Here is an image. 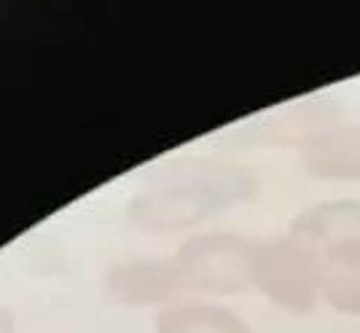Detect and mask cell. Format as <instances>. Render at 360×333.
Returning <instances> with one entry per match:
<instances>
[{
    "instance_id": "cell-8",
    "label": "cell",
    "mask_w": 360,
    "mask_h": 333,
    "mask_svg": "<svg viewBox=\"0 0 360 333\" xmlns=\"http://www.w3.org/2000/svg\"><path fill=\"white\" fill-rule=\"evenodd\" d=\"M323 301L342 315L360 318V242L323 253Z\"/></svg>"
},
{
    "instance_id": "cell-9",
    "label": "cell",
    "mask_w": 360,
    "mask_h": 333,
    "mask_svg": "<svg viewBox=\"0 0 360 333\" xmlns=\"http://www.w3.org/2000/svg\"><path fill=\"white\" fill-rule=\"evenodd\" d=\"M14 331V320H11V315L0 306V333H11Z\"/></svg>"
},
{
    "instance_id": "cell-2",
    "label": "cell",
    "mask_w": 360,
    "mask_h": 333,
    "mask_svg": "<svg viewBox=\"0 0 360 333\" xmlns=\"http://www.w3.org/2000/svg\"><path fill=\"white\" fill-rule=\"evenodd\" d=\"M253 288L288 312H309L323 301V253L288 231L255 242Z\"/></svg>"
},
{
    "instance_id": "cell-6",
    "label": "cell",
    "mask_w": 360,
    "mask_h": 333,
    "mask_svg": "<svg viewBox=\"0 0 360 333\" xmlns=\"http://www.w3.org/2000/svg\"><path fill=\"white\" fill-rule=\"evenodd\" d=\"M290 231L320 253L360 242V199H328L312 204L293 221Z\"/></svg>"
},
{
    "instance_id": "cell-4",
    "label": "cell",
    "mask_w": 360,
    "mask_h": 333,
    "mask_svg": "<svg viewBox=\"0 0 360 333\" xmlns=\"http://www.w3.org/2000/svg\"><path fill=\"white\" fill-rule=\"evenodd\" d=\"M183 280L175 261H159V258H135L124 261L108 274V293L119 303L129 306H150L159 303L162 309L180 301L183 296Z\"/></svg>"
},
{
    "instance_id": "cell-1",
    "label": "cell",
    "mask_w": 360,
    "mask_h": 333,
    "mask_svg": "<svg viewBox=\"0 0 360 333\" xmlns=\"http://www.w3.org/2000/svg\"><path fill=\"white\" fill-rule=\"evenodd\" d=\"M258 191L255 178L234 164L183 166L129 204V221L146 234L194 228Z\"/></svg>"
},
{
    "instance_id": "cell-5",
    "label": "cell",
    "mask_w": 360,
    "mask_h": 333,
    "mask_svg": "<svg viewBox=\"0 0 360 333\" xmlns=\"http://www.w3.org/2000/svg\"><path fill=\"white\" fill-rule=\"evenodd\" d=\"M301 164L320 181H360V124L328 126L301 143Z\"/></svg>"
},
{
    "instance_id": "cell-7",
    "label": "cell",
    "mask_w": 360,
    "mask_h": 333,
    "mask_svg": "<svg viewBox=\"0 0 360 333\" xmlns=\"http://www.w3.org/2000/svg\"><path fill=\"white\" fill-rule=\"evenodd\" d=\"M156 333H253L229 306L212 301H175L156 318Z\"/></svg>"
},
{
    "instance_id": "cell-3",
    "label": "cell",
    "mask_w": 360,
    "mask_h": 333,
    "mask_svg": "<svg viewBox=\"0 0 360 333\" xmlns=\"http://www.w3.org/2000/svg\"><path fill=\"white\" fill-rule=\"evenodd\" d=\"M255 242L231 231H202L188 237L175 253V266L186 290L196 293H240L253 285Z\"/></svg>"
}]
</instances>
